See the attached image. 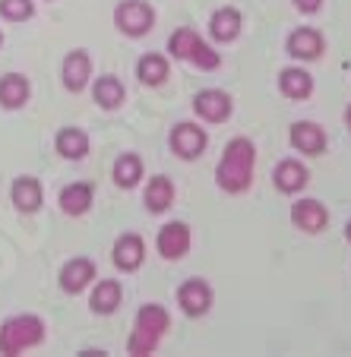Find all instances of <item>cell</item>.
Instances as JSON below:
<instances>
[{
	"instance_id": "cell-1",
	"label": "cell",
	"mask_w": 351,
	"mask_h": 357,
	"mask_svg": "<svg viewBox=\"0 0 351 357\" xmlns=\"http://www.w3.org/2000/svg\"><path fill=\"white\" fill-rule=\"evenodd\" d=\"M253 165H257V146H253L247 136L231 139L216 165L218 190H225V193H231V196L247 193L250 183H253Z\"/></svg>"
},
{
	"instance_id": "cell-2",
	"label": "cell",
	"mask_w": 351,
	"mask_h": 357,
	"mask_svg": "<svg viewBox=\"0 0 351 357\" xmlns=\"http://www.w3.org/2000/svg\"><path fill=\"white\" fill-rule=\"evenodd\" d=\"M168 329H171V313L165 310L162 303H142L140 310H136L127 351L130 354H136V357L152 354V351L162 344V338H165V332Z\"/></svg>"
},
{
	"instance_id": "cell-3",
	"label": "cell",
	"mask_w": 351,
	"mask_h": 357,
	"mask_svg": "<svg viewBox=\"0 0 351 357\" xmlns=\"http://www.w3.org/2000/svg\"><path fill=\"white\" fill-rule=\"evenodd\" d=\"M45 342V319L35 317V313H20V317H10L7 323L0 326V354H20L26 348Z\"/></svg>"
},
{
	"instance_id": "cell-4",
	"label": "cell",
	"mask_w": 351,
	"mask_h": 357,
	"mask_svg": "<svg viewBox=\"0 0 351 357\" xmlns=\"http://www.w3.org/2000/svg\"><path fill=\"white\" fill-rule=\"evenodd\" d=\"M168 51H171L174 61H190L200 70H218L222 67V54H218L212 45H206V41L196 35V29H187V26L177 29V32H171Z\"/></svg>"
},
{
	"instance_id": "cell-5",
	"label": "cell",
	"mask_w": 351,
	"mask_h": 357,
	"mask_svg": "<svg viewBox=\"0 0 351 357\" xmlns=\"http://www.w3.org/2000/svg\"><path fill=\"white\" fill-rule=\"evenodd\" d=\"M114 26L127 38H142L156 26V10L149 7L146 0H121L114 7Z\"/></svg>"
},
{
	"instance_id": "cell-6",
	"label": "cell",
	"mask_w": 351,
	"mask_h": 357,
	"mask_svg": "<svg viewBox=\"0 0 351 357\" xmlns=\"http://www.w3.org/2000/svg\"><path fill=\"white\" fill-rule=\"evenodd\" d=\"M168 146H171V152H174L177 158L193 162V158H200L206 152L209 136H206L203 127H196V123H177V127L168 133Z\"/></svg>"
},
{
	"instance_id": "cell-7",
	"label": "cell",
	"mask_w": 351,
	"mask_h": 357,
	"mask_svg": "<svg viewBox=\"0 0 351 357\" xmlns=\"http://www.w3.org/2000/svg\"><path fill=\"white\" fill-rule=\"evenodd\" d=\"M231 111H234V101H231V95L222 92V89H203V92L193 95V114L203 117L206 123L228 121Z\"/></svg>"
},
{
	"instance_id": "cell-8",
	"label": "cell",
	"mask_w": 351,
	"mask_h": 357,
	"mask_svg": "<svg viewBox=\"0 0 351 357\" xmlns=\"http://www.w3.org/2000/svg\"><path fill=\"white\" fill-rule=\"evenodd\" d=\"M177 303L187 317H206L212 310V288L203 278H187V282L177 288Z\"/></svg>"
},
{
	"instance_id": "cell-9",
	"label": "cell",
	"mask_w": 351,
	"mask_h": 357,
	"mask_svg": "<svg viewBox=\"0 0 351 357\" xmlns=\"http://www.w3.org/2000/svg\"><path fill=\"white\" fill-rule=\"evenodd\" d=\"M190 243H193V234H190V228L184 222H168L156 237L162 259H184L190 253Z\"/></svg>"
},
{
	"instance_id": "cell-10",
	"label": "cell",
	"mask_w": 351,
	"mask_h": 357,
	"mask_svg": "<svg viewBox=\"0 0 351 357\" xmlns=\"http://www.w3.org/2000/svg\"><path fill=\"white\" fill-rule=\"evenodd\" d=\"M288 215L291 225L297 231H304V234H320L326 228V222H329V212H326V206L320 199H297Z\"/></svg>"
},
{
	"instance_id": "cell-11",
	"label": "cell",
	"mask_w": 351,
	"mask_h": 357,
	"mask_svg": "<svg viewBox=\"0 0 351 357\" xmlns=\"http://www.w3.org/2000/svg\"><path fill=\"white\" fill-rule=\"evenodd\" d=\"M285 51H288L294 61L311 63V61H317V57L323 54V35H320L317 29H311V26H301V29H294V32L288 35Z\"/></svg>"
},
{
	"instance_id": "cell-12",
	"label": "cell",
	"mask_w": 351,
	"mask_h": 357,
	"mask_svg": "<svg viewBox=\"0 0 351 357\" xmlns=\"http://www.w3.org/2000/svg\"><path fill=\"white\" fill-rule=\"evenodd\" d=\"M288 142H291L294 152H304V155H323L326 133H323V127L313 123V121H297V123H291Z\"/></svg>"
},
{
	"instance_id": "cell-13",
	"label": "cell",
	"mask_w": 351,
	"mask_h": 357,
	"mask_svg": "<svg viewBox=\"0 0 351 357\" xmlns=\"http://www.w3.org/2000/svg\"><path fill=\"white\" fill-rule=\"evenodd\" d=\"M61 76L70 92H82V89L89 86V79H92V57H89L82 47L70 51L61 63Z\"/></svg>"
},
{
	"instance_id": "cell-14",
	"label": "cell",
	"mask_w": 351,
	"mask_h": 357,
	"mask_svg": "<svg viewBox=\"0 0 351 357\" xmlns=\"http://www.w3.org/2000/svg\"><path fill=\"white\" fill-rule=\"evenodd\" d=\"M57 282H61L64 294H82V291L95 282V263H92V259H86V257L70 259V263L61 269Z\"/></svg>"
},
{
	"instance_id": "cell-15",
	"label": "cell",
	"mask_w": 351,
	"mask_h": 357,
	"mask_svg": "<svg viewBox=\"0 0 351 357\" xmlns=\"http://www.w3.org/2000/svg\"><path fill=\"white\" fill-rule=\"evenodd\" d=\"M111 253H114V266L121 272H136L142 263H146V243H142V237L133 234V231L117 237Z\"/></svg>"
},
{
	"instance_id": "cell-16",
	"label": "cell",
	"mask_w": 351,
	"mask_h": 357,
	"mask_svg": "<svg viewBox=\"0 0 351 357\" xmlns=\"http://www.w3.org/2000/svg\"><path fill=\"white\" fill-rule=\"evenodd\" d=\"M272 183H276L278 193L294 196L311 183V174H307V168L297 162V158H285V162H278L276 171H272Z\"/></svg>"
},
{
	"instance_id": "cell-17",
	"label": "cell",
	"mask_w": 351,
	"mask_h": 357,
	"mask_svg": "<svg viewBox=\"0 0 351 357\" xmlns=\"http://www.w3.org/2000/svg\"><path fill=\"white\" fill-rule=\"evenodd\" d=\"M121 297H124L121 282L102 278V282L92 288V294H89V307H92V313H98V317H111V313L121 307Z\"/></svg>"
},
{
	"instance_id": "cell-18",
	"label": "cell",
	"mask_w": 351,
	"mask_h": 357,
	"mask_svg": "<svg viewBox=\"0 0 351 357\" xmlns=\"http://www.w3.org/2000/svg\"><path fill=\"white\" fill-rule=\"evenodd\" d=\"M142 202H146V209L152 212V215H162V212H168L171 202H174V183H171V177H165V174L152 177V181L146 183Z\"/></svg>"
},
{
	"instance_id": "cell-19",
	"label": "cell",
	"mask_w": 351,
	"mask_h": 357,
	"mask_svg": "<svg viewBox=\"0 0 351 357\" xmlns=\"http://www.w3.org/2000/svg\"><path fill=\"white\" fill-rule=\"evenodd\" d=\"M10 199H13V206L20 212H38L41 209V199H45V193H41V183L38 177H16L13 187H10Z\"/></svg>"
},
{
	"instance_id": "cell-20",
	"label": "cell",
	"mask_w": 351,
	"mask_h": 357,
	"mask_svg": "<svg viewBox=\"0 0 351 357\" xmlns=\"http://www.w3.org/2000/svg\"><path fill=\"white\" fill-rule=\"evenodd\" d=\"M278 89H282L285 98L291 101H304L313 95V76L304 67H288L278 73Z\"/></svg>"
},
{
	"instance_id": "cell-21",
	"label": "cell",
	"mask_w": 351,
	"mask_h": 357,
	"mask_svg": "<svg viewBox=\"0 0 351 357\" xmlns=\"http://www.w3.org/2000/svg\"><path fill=\"white\" fill-rule=\"evenodd\" d=\"M241 26H244L241 10H234V7H218L216 13L209 16V35L216 41H222V45L234 41L237 35H241Z\"/></svg>"
},
{
	"instance_id": "cell-22",
	"label": "cell",
	"mask_w": 351,
	"mask_h": 357,
	"mask_svg": "<svg viewBox=\"0 0 351 357\" xmlns=\"http://www.w3.org/2000/svg\"><path fill=\"white\" fill-rule=\"evenodd\" d=\"M92 183L80 181V183H67V187L61 190V196H57V202H61V209L67 212V215H86L89 209H92Z\"/></svg>"
},
{
	"instance_id": "cell-23",
	"label": "cell",
	"mask_w": 351,
	"mask_h": 357,
	"mask_svg": "<svg viewBox=\"0 0 351 357\" xmlns=\"http://www.w3.org/2000/svg\"><path fill=\"white\" fill-rule=\"evenodd\" d=\"M54 146L67 162H82V158L89 155V136H86V130H80V127H64L61 133H57Z\"/></svg>"
},
{
	"instance_id": "cell-24",
	"label": "cell",
	"mask_w": 351,
	"mask_h": 357,
	"mask_svg": "<svg viewBox=\"0 0 351 357\" xmlns=\"http://www.w3.org/2000/svg\"><path fill=\"white\" fill-rule=\"evenodd\" d=\"M29 95H32V86H29V79L22 73H7L3 79H0V105L10 111L22 108L29 101Z\"/></svg>"
},
{
	"instance_id": "cell-25",
	"label": "cell",
	"mask_w": 351,
	"mask_h": 357,
	"mask_svg": "<svg viewBox=\"0 0 351 357\" xmlns=\"http://www.w3.org/2000/svg\"><path fill=\"white\" fill-rule=\"evenodd\" d=\"M92 98H95V105L98 108H105V111H117L124 105V82L117 79V76H98L95 79V86H92Z\"/></svg>"
},
{
	"instance_id": "cell-26",
	"label": "cell",
	"mask_w": 351,
	"mask_h": 357,
	"mask_svg": "<svg viewBox=\"0 0 351 357\" xmlns=\"http://www.w3.org/2000/svg\"><path fill=\"white\" fill-rule=\"evenodd\" d=\"M168 73H171V63L162 54H142L136 61V76H140L142 86H162L168 79Z\"/></svg>"
},
{
	"instance_id": "cell-27",
	"label": "cell",
	"mask_w": 351,
	"mask_h": 357,
	"mask_svg": "<svg viewBox=\"0 0 351 357\" xmlns=\"http://www.w3.org/2000/svg\"><path fill=\"white\" fill-rule=\"evenodd\" d=\"M111 177H114V183L121 190H133L136 183L142 181V162H140V155H133V152H124V155L114 162V168H111Z\"/></svg>"
},
{
	"instance_id": "cell-28",
	"label": "cell",
	"mask_w": 351,
	"mask_h": 357,
	"mask_svg": "<svg viewBox=\"0 0 351 357\" xmlns=\"http://www.w3.org/2000/svg\"><path fill=\"white\" fill-rule=\"evenodd\" d=\"M0 16L10 22H26L35 16L32 0H0Z\"/></svg>"
},
{
	"instance_id": "cell-29",
	"label": "cell",
	"mask_w": 351,
	"mask_h": 357,
	"mask_svg": "<svg viewBox=\"0 0 351 357\" xmlns=\"http://www.w3.org/2000/svg\"><path fill=\"white\" fill-rule=\"evenodd\" d=\"M291 3H294L301 13H317V10L323 7V0H291Z\"/></svg>"
},
{
	"instance_id": "cell-30",
	"label": "cell",
	"mask_w": 351,
	"mask_h": 357,
	"mask_svg": "<svg viewBox=\"0 0 351 357\" xmlns=\"http://www.w3.org/2000/svg\"><path fill=\"white\" fill-rule=\"evenodd\" d=\"M345 127H348V133H351V105L345 108Z\"/></svg>"
},
{
	"instance_id": "cell-31",
	"label": "cell",
	"mask_w": 351,
	"mask_h": 357,
	"mask_svg": "<svg viewBox=\"0 0 351 357\" xmlns=\"http://www.w3.org/2000/svg\"><path fill=\"white\" fill-rule=\"evenodd\" d=\"M345 241L351 243V218H348V225H345Z\"/></svg>"
},
{
	"instance_id": "cell-32",
	"label": "cell",
	"mask_w": 351,
	"mask_h": 357,
	"mask_svg": "<svg viewBox=\"0 0 351 357\" xmlns=\"http://www.w3.org/2000/svg\"><path fill=\"white\" fill-rule=\"evenodd\" d=\"M0 45H3V35H0Z\"/></svg>"
}]
</instances>
